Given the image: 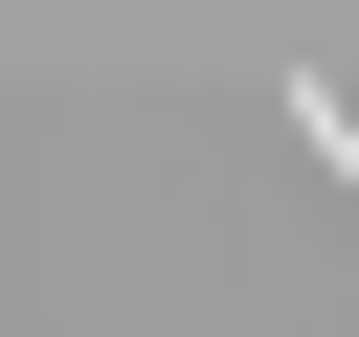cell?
Wrapping results in <instances>:
<instances>
[{"instance_id":"1","label":"cell","mask_w":359,"mask_h":337,"mask_svg":"<svg viewBox=\"0 0 359 337\" xmlns=\"http://www.w3.org/2000/svg\"><path fill=\"white\" fill-rule=\"evenodd\" d=\"M292 135H314V157L359 180V90H337V67H292Z\"/></svg>"}]
</instances>
